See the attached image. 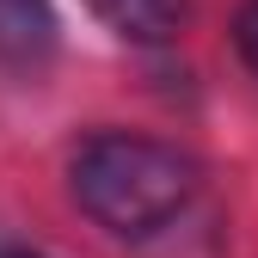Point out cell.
Listing matches in <instances>:
<instances>
[{
    "label": "cell",
    "mask_w": 258,
    "mask_h": 258,
    "mask_svg": "<svg viewBox=\"0 0 258 258\" xmlns=\"http://www.w3.org/2000/svg\"><path fill=\"white\" fill-rule=\"evenodd\" d=\"M86 7L99 25H111L123 43H142V49L178 43V31L190 19V0H86Z\"/></svg>",
    "instance_id": "obj_2"
},
{
    "label": "cell",
    "mask_w": 258,
    "mask_h": 258,
    "mask_svg": "<svg viewBox=\"0 0 258 258\" xmlns=\"http://www.w3.org/2000/svg\"><path fill=\"white\" fill-rule=\"evenodd\" d=\"M55 43V13L49 0H0V55L13 61H43Z\"/></svg>",
    "instance_id": "obj_3"
},
{
    "label": "cell",
    "mask_w": 258,
    "mask_h": 258,
    "mask_svg": "<svg viewBox=\"0 0 258 258\" xmlns=\"http://www.w3.org/2000/svg\"><path fill=\"white\" fill-rule=\"evenodd\" d=\"M68 197L92 228H105L123 246L178 240L203 215L209 184L184 148L136 136V129H92L68 154Z\"/></svg>",
    "instance_id": "obj_1"
},
{
    "label": "cell",
    "mask_w": 258,
    "mask_h": 258,
    "mask_svg": "<svg viewBox=\"0 0 258 258\" xmlns=\"http://www.w3.org/2000/svg\"><path fill=\"white\" fill-rule=\"evenodd\" d=\"M0 258H37V252H19V246H0Z\"/></svg>",
    "instance_id": "obj_5"
},
{
    "label": "cell",
    "mask_w": 258,
    "mask_h": 258,
    "mask_svg": "<svg viewBox=\"0 0 258 258\" xmlns=\"http://www.w3.org/2000/svg\"><path fill=\"white\" fill-rule=\"evenodd\" d=\"M234 49L240 61L258 74V0H240V13H234Z\"/></svg>",
    "instance_id": "obj_4"
}]
</instances>
